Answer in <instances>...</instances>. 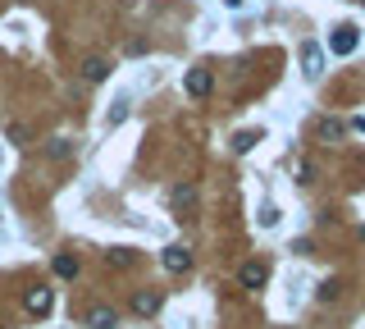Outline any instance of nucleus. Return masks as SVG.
I'll return each instance as SVG.
<instances>
[{"label": "nucleus", "mask_w": 365, "mask_h": 329, "mask_svg": "<svg viewBox=\"0 0 365 329\" xmlns=\"http://www.w3.org/2000/svg\"><path fill=\"white\" fill-rule=\"evenodd\" d=\"M357 46H361V32H357L352 23H338V28H333V37H329V51H333V55H352Z\"/></svg>", "instance_id": "obj_1"}, {"label": "nucleus", "mask_w": 365, "mask_h": 329, "mask_svg": "<svg viewBox=\"0 0 365 329\" xmlns=\"http://www.w3.org/2000/svg\"><path fill=\"white\" fill-rule=\"evenodd\" d=\"M23 306H27V316H51L55 293L46 284H37V288H27V293H23Z\"/></svg>", "instance_id": "obj_2"}, {"label": "nucleus", "mask_w": 365, "mask_h": 329, "mask_svg": "<svg viewBox=\"0 0 365 329\" xmlns=\"http://www.w3.org/2000/svg\"><path fill=\"white\" fill-rule=\"evenodd\" d=\"M160 265H165L169 275H187V270H192V247H182V243L165 247V256H160Z\"/></svg>", "instance_id": "obj_3"}, {"label": "nucleus", "mask_w": 365, "mask_h": 329, "mask_svg": "<svg viewBox=\"0 0 365 329\" xmlns=\"http://www.w3.org/2000/svg\"><path fill=\"white\" fill-rule=\"evenodd\" d=\"M265 279H270L265 261H242V270H237V284L242 288H265Z\"/></svg>", "instance_id": "obj_4"}, {"label": "nucleus", "mask_w": 365, "mask_h": 329, "mask_svg": "<svg viewBox=\"0 0 365 329\" xmlns=\"http://www.w3.org/2000/svg\"><path fill=\"white\" fill-rule=\"evenodd\" d=\"M182 87H187V96L201 101V96H210V87H215V73H210V69H187V83H182Z\"/></svg>", "instance_id": "obj_5"}, {"label": "nucleus", "mask_w": 365, "mask_h": 329, "mask_svg": "<svg viewBox=\"0 0 365 329\" xmlns=\"http://www.w3.org/2000/svg\"><path fill=\"white\" fill-rule=\"evenodd\" d=\"M302 73H306V78H320V73H324V51L315 42L302 46Z\"/></svg>", "instance_id": "obj_6"}, {"label": "nucleus", "mask_w": 365, "mask_h": 329, "mask_svg": "<svg viewBox=\"0 0 365 329\" xmlns=\"http://www.w3.org/2000/svg\"><path fill=\"white\" fill-rule=\"evenodd\" d=\"M156 311H160V293H156V288L132 293V316H142V321H147V316H156Z\"/></svg>", "instance_id": "obj_7"}, {"label": "nucleus", "mask_w": 365, "mask_h": 329, "mask_svg": "<svg viewBox=\"0 0 365 329\" xmlns=\"http://www.w3.org/2000/svg\"><path fill=\"white\" fill-rule=\"evenodd\" d=\"M87 329H119V311H114V306H92Z\"/></svg>", "instance_id": "obj_8"}, {"label": "nucleus", "mask_w": 365, "mask_h": 329, "mask_svg": "<svg viewBox=\"0 0 365 329\" xmlns=\"http://www.w3.org/2000/svg\"><path fill=\"white\" fill-rule=\"evenodd\" d=\"M105 78H110V64H105L101 60V55H87V60H82V83H105Z\"/></svg>", "instance_id": "obj_9"}, {"label": "nucleus", "mask_w": 365, "mask_h": 329, "mask_svg": "<svg viewBox=\"0 0 365 329\" xmlns=\"http://www.w3.org/2000/svg\"><path fill=\"white\" fill-rule=\"evenodd\" d=\"M105 265H110V270H132V265H137V251H132V247H110V251H105Z\"/></svg>", "instance_id": "obj_10"}, {"label": "nucleus", "mask_w": 365, "mask_h": 329, "mask_svg": "<svg viewBox=\"0 0 365 329\" xmlns=\"http://www.w3.org/2000/svg\"><path fill=\"white\" fill-rule=\"evenodd\" d=\"M51 270H55V275H60V279H78V256H69V251H55V256H51Z\"/></svg>", "instance_id": "obj_11"}, {"label": "nucleus", "mask_w": 365, "mask_h": 329, "mask_svg": "<svg viewBox=\"0 0 365 329\" xmlns=\"http://www.w3.org/2000/svg\"><path fill=\"white\" fill-rule=\"evenodd\" d=\"M261 142H265V128H242V133L233 138V151H237V156H247V151L261 147Z\"/></svg>", "instance_id": "obj_12"}, {"label": "nucleus", "mask_w": 365, "mask_h": 329, "mask_svg": "<svg viewBox=\"0 0 365 329\" xmlns=\"http://www.w3.org/2000/svg\"><path fill=\"white\" fill-rule=\"evenodd\" d=\"M46 156H51V160H69L73 156V142L69 138H51V142H46Z\"/></svg>", "instance_id": "obj_13"}, {"label": "nucleus", "mask_w": 365, "mask_h": 329, "mask_svg": "<svg viewBox=\"0 0 365 329\" xmlns=\"http://www.w3.org/2000/svg\"><path fill=\"white\" fill-rule=\"evenodd\" d=\"M174 206H178V210H192V206H197V188H192V183H178V188H174Z\"/></svg>", "instance_id": "obj_14"}, {"label": "nucleus", "mask_w": 365, "mask_h": 329, "mask_svg": "<svg viewBox=\"0 0 365 329\" xmlns=\"http://www.w3.org/2000/svg\"><path fill=\"white\" fill-rule=\"evenodd\" d=\"M338 293H342V284H338V279H324V284L315 288V297H320V302H333Z\"/></svg>", "instance_id": "obj_15"}, {"label": "nucleus", "mask_w": 365, "mask_h": 329, "mask_svg": "<svg viewBox=\"0 0 365 329\" xmlns=\"http://www.w3.org/2000/svg\"><path fill=\"white\" fill-rule=\"evenodd\" d=\"M320 133H324V142H333V138H342V133H347V124H342V119H324Z\"/></svg>", "instance_id": "obj_16"}, {"label": "nucleus", "mask_w": 365, "mask_h": 329, "mask_svg": "<svg viewBox=\"0 0 365 329\" xmlns=\"http://www.w3.org/2000/svg\"><path fill=\"white\" fill-rule=\"evenodd\" d=\"M123 114H128V101H119V105H114V110H110V119H105V124H110V128H119V124H123Z\"/></svg>", "instance_id": "obj_17"}, {"label": "nucleus", "mask_w": 365, "mask_h": 329, "mask_svg": "<svg viewBox=\"0 0 365 329\" xmlns=\"http://www.w3.org/2000/svg\"><path fill=\"white\" fill-rule=\"evenodd\" d=\"M274 225H278V210L265 206V210H261V229H274Z\"/></svg>", "instance_id": "obj_18"}, {"label": "nucleus", "mask_w": 365, "mask_h": 329, "mask_svg": "<svg viewBox=\"0 0 365 329\" xmlns=\"http://www.w3.org/2000/svg\"><path fill=\"white\" fill-rule=\"evenodd\" d=\"M9 142H18V147L27 142V128H23V124H9Z\"/></svg>", "instance_id": "obj_19"}, {"label": "nucleus", "mask_w": 365, "mask_h": 329, "mask_svg": "<svg viewBox=\"0 0 365 329\" xmlns=\"http://www.w3.org/2000/svg\"><path fill=\"white\" fill-rule=\"evenodd\" d=\"M361 238H365V229H361Z\"/></svg>", "instance_id": "obj_20"}]
</instances>
